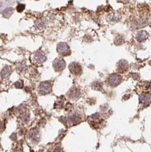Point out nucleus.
Returning <instances> with one entry per match:
<instances>
[{"label":"nucleus","instance_id":"1","mask_svg":"<svg viewBox=\"0 0 151 152\" xmlns=\"http://www.w3.org/2000/svg\"><path fill=\"white\" fill-rule=\"evenodd\" d=\"M122 81V77L120 75L117 74H113L109 77L108 82H109V85L112 87H115L118 85L120 84Z\"/></svg>","mask_w":151,"mask_h":152},{"label":"nucleus","instance_id":"2","mask_svg":"<svg viewBox=\"0 0 151 152\" xmlns=\"http://www.w3.org/2000/svg\"><path fill=\"white\" fill-rule=\"evenodd\" d=\"M51 85L49 82H42L38 87V92L42 95L48 94L51 92Z\"/></svg>","mask_w":151,"mask_h":152},{"label":"nucleus","instance_id":"3","mask_svg":"<svg viewBox=\"0 0 151 152\" xmlns=\"http://www.w3.org/2000/svg\"><path fill=\"white\" fill-rule=\"evenodd\" d=\"M66 67V63L62 59H56L53 62V67L56 71H62Z\"/></svg>","mask_w":151,"mask_h":152},{"label":"nucleus","instance_id":"4","mask_svg":"<svg viewBox=\"0 0 151 152\" xmlns=\"http://www.w3.org/2000/svg\"><path fill=\"white\" fill-rule=\"evenodd\" d=\"M69 70L73 74L78 75L81 72V65L76 62H72L71 63L70 65L69 66Z\"/></svg>","mask_w":151,"mask_h":152},{"label":"nucleus","instance_id":"5","mask_svg":"<svg viewBox=\"0 0 151 152\" xmlns=\"http://www.w3.org/2000/svg\"><path fill=\"white\" fill-rule=\"evenodd\" d=\"M28 137L30 139H32V140L33 142H38L39 140V137H40L39 132H38L37 129H32L28 133Z\"/></svg>","mask_w":151,"mask_h":152},{"label":"nucleus","instance_id":"6","mask_svg":"<svg viewBox=\"0 0 151 152\" xmlns=\"http://www.w3.org/2000/svg\"><path fill=\"white\" fill-rule=\"evenodd\" d=\"M33 60L34 61V63L41 64V63H42L43 62H44L46 60V56L42 53H37L35 54Z\"/></svg>","mask_w":151,"mask_h":152},{"label":"nucleus","instance_id":"7","mask_svg":"<svg viewBox=\"0 0 151 152\" xmlns=\"http://www.w3.org/2000/svg\"><path fill=\"white\" fill-rule=\"evenodd\" d=\"M58 51L62 55L66 56L67 54H69V47L68 46L66 45V44H60L58 46Z\"/></svg>","mask_w":151,"mask_h":152},{"label":"nucleus","instance_id":"8","mask_svg":"<svg viewBox=\"0 0 151 152\" xmlns=\"http://www.w3.org/2000/svg\"><path fill=\"white\" fill-rule=\"evenodd\" d=\"M11 72H12V69L10 66H5L1 72V76L3 79H5V78H7L9 77V75L11 74Z\"/></svg>","mask_w":151,"mask_h":152},{"label":"nucleus","instance_id":"9","mask_svg":"<svg viewBox=\"0 0 151 152\" xmlns=\"http://www.w3.org/2000/svg\"><path fill=\"white\" fill-rule=\"evenodd\" d=\"M128 68V63L125 60H120L118 64V69L120 72H123Z\"/></svg>","mask_w":151,"mask_h":152},{"label":"nucleus","instance_id":"10","mask_svg":"<svg viewBox=\"0 0 151 152\" xmlns=\"http://www.w3.org/2000/svg\"><path fill=\"white\" fill-rule=\"evenodd\" d=\"M80 91H79V89L77 88H73L71 90V91L69 93V97L71 99H74V100H76L80 96Z\"/></svg>","mask_w":151,"mask_h":152},{"label":"nucleus","instance_id":"11","mask_svg":"<svg viewBox=\"0 0 151 152\" xmlns=\"http://www.w3.org/2000/svg\"><path fill=\"white\" fill-rule=\"evenodd\" d=\"M68 121L72 124H76L81 121V118L77 114H73V115L69 116Z\"/></svg>","mask_w":151,"mask_h":152},{"label":"nucleus","instance_id":"12","mask_svg":"<svg viewBox=\"0 0 151 152\" xmlns=\"http://www.w3.org/2000/svg\"><path fill=\"white\" fill-rule=\"evenodd\" d=\"M140 102L141 103H143V105H148L149 103L150 102V97L148 95L143 94L140 96Z\"/></svg>","mask_w":151,"mask_h":152},{"label":"nucleus","instance_id":"13","mask_svg":"<svg viewBox=\"0 0 151 152\" xmlns=\"http://www.w3.org/2000/svg\"><path fill=\"white\" fill-rule=\"evenodd\" d=\"M147 37H148V34L146 33V32L142 31V32L138 33L137 39H138V41H143V40H145V39H146Z\"/></svg>","mask_w":151,"mask_h":152},{"label":"nucleus","instance_id":"14","mask_svg":"<svg viewBox=\"0 0 151 152\" xmlns=\"http://www.w3.org/2000/svg\"><path fill=\"white\" fill-rule=\"evenodd\" d=\"M12 13H13V9L12 8H8V9H7L4 11L3 14H4V17L9 18L12 14Z\"/></svg>","mask_w":151,"mask_h":152},{"label":"nucleus","instance_id":"15","mask_svg":"<svg viewBox=\"0 0 151 152\" xmlns=\"http://www.w3.org/2000/svg\"><path fill=\"white\" fill-rule=\"evenodd\" d=\"M25 6L24 4H18V5L17 8H16V10L18 11V12H22V11H23V10L25 9Z\"/></svg>","mask_w":151,"mask_h":152},{"label":"nucleus","instance_id":"16","mask_svg":"<svg viewBox=\"0 0 151 152\" xmlns=\"http://www.w3.org/2000/svg\"><path fill=\"white\" fill-rule=\"evenodd\" d=\"M14 86H15V88H22L23 87V83L22 82H20V81H19V82H16L15 84H14Z\"/></svg>","mask_w":151,"mask_h":152},{"label":"nucleus","instance_id":"17","mask_svg":"<svg viewBox=\"0 0 151 152\" xmlns=\"http://www.w3.org/2000/svg\"><path fill=\"white\" fill-rule=\"evenodd\" d=\"M22 120H23V121L24 123H27L29 121V120H30V116L29 115H27V114H25L23 117H22Z\"/></svg>","mask_w":151,"mask_h":152},{"label":"nucleus","instance_id":"18","mask_svg":"<svg viewBox=\"0 0 151 152\" xmlns=\"http://www.w3.org/2000/svg\"><path fill=\"white\" fill-rule=\"evenodd\" d=\"M3 129V123H2V122L0 121V131H2Z\"/></svg>","mask_w":151,"mask_h":152},{"label":"nucleus","instance_id":"19","mask_svg":"<svg viewBox=\"0 0 151 152\" xmlns=\"http://www.w3.org/2000/svg\"><path fill=\"white\" fill-rule=\"evenodd\" d=\"M149 64H151V61H150V62H149Z\"/></svg>","mask_w":151,"mask_h":152}]
</instances>
